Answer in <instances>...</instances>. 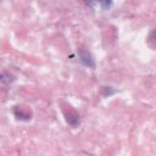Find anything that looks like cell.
I'll return each instance as SVG.
<instances>
[{
  "label": "cell",
  "instance_id": "obj_1",
  "mask_svg": "<svg viewBox=\"0 0 156 156\" xmlns=\"http://www.w3.org/2000/svg\"><path fill=\"white\" fill-rule=\"evenodd\" d=\"M90 5H99L102 9H108L112 4V0H85Z\"/></svg>",
  "mask_w": 156,
  "mask_h": 156
}]
</instances>
